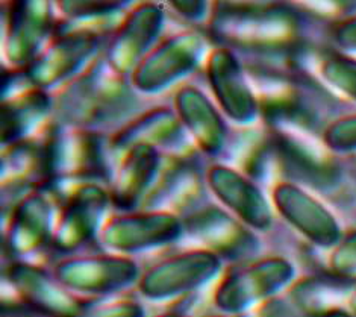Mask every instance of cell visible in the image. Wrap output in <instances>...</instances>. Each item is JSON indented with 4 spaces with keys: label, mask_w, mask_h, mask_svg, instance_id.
<instances>
[{
    "label": "cell",
    "mask_w": 356,
    "mask_h": 317,
    "mask_svg": "<svg viewBox=\"0 0 356 317\" xmlns=\"http://www.w3.org/2000/svg\"><path fill=\"white\" fill-rule=\"evenodd\" d=\"M211 185L226 208L241 224L253 231H268L273 226V211L258 188L226 169H213Z\"/></svg>",
    "instance_id": "cell-11"
},
{
    "label": "cell",
    "mask_w": 356,
    "mask_h": 317,
    "mask_svg": "<svg viewBox=\"0 0 356 317\" xmlns=\"http://www.w3.org/2000/svg\"><path fill=\"white\" fill-rule=\"evenodd\" d=\"M329 268L334 275L343 278L356 277V229L343 235L334 249H330Z\"/></svg>",
    "instance_id": "cell-24"
},
{
    "label": "cell",
    "mask_w": 356,
    "mask_h": 317,
    "mask_svg": "<svg viewBox=\"0 0 356 317\" xmlns=\"http://www.w3.org/2000/svg\"><path fill=\"white\" fill-rule=\"evenodd\" d=\"M207 317H232V316H229V314H223V313H220V314H211V316H207Z\"/></svg>",
    "instance_id": "cell-31"
},
{
    "label": "cell",
    "mask_w": 356,
    "mask_h": 317,
    "mask_svg": "<svg viewBox=\"0 0 356 317\" xmlns=\"http://www.w3.org/2000/svg\"><path fill=\"white\" fill-rule=\"evenodd\" d=\"M279 149L288 169L305 183L327 188L332 187L340 178V169L329 157V153L308 140L285 132L281 135Z\"/></svg>",
    "instance_id": "cell-13"
},
{
    "label": "cell",
    "mask_w": 356,
    "mask_h": 317,
    "mask_svg": "<svg viewBox=\"0 0 356 317\" xmlns=\"http://www.w3.org/2000/svg\"><path fill=\"white\" fill-rule=\"evenodd\" d=\"M2 317H52L44 313H41L31 305L24 304L22 301L15 304H3L2 308Z\"/></svg>",
    "instance_id": "cell-28"
},
{
    "label": "cell",
    "mask_w": 356,
    "mask_h": 317,
    "mask_svg": "<svg viewBox=\"0 0 356 317\" xmlns=\"http://www.w3.org/2000/svg\"><path fill=\"white\" fill-rule=\"evenodd\" d=\"M298 19L281 8L271 10L226 11L218 17L217 31L235 41L252 42L255 46L281 47L294 41Z\"/></svg>",
    "instance_id": "cell-8"
},
{
    "label": "cell",
    "mask_w": 356,
    "mask_h": 317,
    "mask_svg": "<svg viewBox=\"0 0 356 317\" xmlns=\"http://www.w3.org/2000/svg\"><path fill=\"white\" fill-rule=\"evenodd\" d=\"M223 260L207 249L179 252L152 265L138 279V291L150 301H170L193 293L213 281Z\"/></svg>",
    "instance_id": "cell-3"
},
{
    "label": "cell",
    "mask_w": 356,
    "mask_h": 317,
    "mask_svg": "<svg viewBox=\"0 0 356 317\" xmlns=\"http://www.w3.org/2000/svg\"><path fill=\"white\" fill-rule=\"evenodd\" d=\"M106 194L96 185H86L72 194L55 224L54 246L72 252L99 237L106 210Z\"/></svg>",
    "instance_id": "cell-9"
},
{
    "label": "cell",
    "mask_w": 356,
    "mask_h": 317,
    "mask_svg": "<svg viewBox=\"0 0 356 317\" xmlns=\"http://www.w3.org/2000/svg\"><path fill=\"white\" fill-rule=\"evenodd\" d=\"M184 231L176 214L154 210L111 217L102 226L99 240L108 251L128 256L173 243Z\"/></svg>",
    "instance_id": "cell-4"
},
{
    "label": "cell",
    "mask_w": 356,
    "mask_h": 317,
    "mask_svg": "<svg viewBox=\"0 0 356 317\" xmlns=\"http://www.w3.org/2000/svg\"><path fill=\"white\" fill-rule=\"evenodd\" d=\"M318 317H353V316L347 311V308H338V310H332V311L325 313Z\"/></svg>",
    "instance_id": "cell-30"
},
{
    "label": "cell",
    "mask_w": 356,
    "mask_h": 317,
    "mask_svg": "<svg viewBox=\"0 0 356 317\" xmlns=\"http://www.w3.org/2000/svg\"><path fill=\"white\" fill-rule=\"evenodd\" d=\"M74 317H146V311L134 299H114V301L83 307Z\"/></svg>",
    "instance_id": "cell-25"
},
{
    "label": "cell",
    "mask_w": 356,
    "mask_h": 317,
    "mask_svg": "<svg viewBox=\"0 0 356 317\" xmlns=\"http://www.w3.org/2000/svg\"><path fill=\"white\" fill-rule=\"evenodd\" d=\"M177 105H181V114L202 148L208 152H216L223 140V123L220 122L207 99L202 98L196 90H186L181 93V100L177 99Z\"/></svg>",
    "instance_id": "cell-16"
},
{
    "label": "cell",
    "mask_w": 356,
    "mask_h": 317,
    "mask_svg": "<svg viewBox=\"0 0 356 317\" xmlns=\"http://www.w3.org/2000/svg\"><path fill=\"white\" fill-rule=\"evenodd\" d=\"M122 87L114 85L111 81L105 78H95L92 81H87L81 87V91L76 93L74 100H81L83 107V113L81 117L88 118L90 122H97L100 118L113 116L114 102H122Z\"/></svg>",
    "instance_id": "cell-19"
},
{
    "label": "cell",
    "mask_w": 356,
    "mask_h": 317,
    "mask_svg": "<svg viewBox=\"0 0 356 317\" xmlns=\"http://www.w3.org/2000/svg\"><path fill=\"white\" fill-rule=\"evenodd\" d=\"M200 42L194 36L177 37L158 49L146 63L141 64L137 82L141 90H159L158 87L177 78L196 63Z\"/></svg>",
    "instance_id": "cell-12"
},
{
    "label": "cell",
    "mask_w": 356,
    "mask_h": 317,
    "mask_svg": "<svg viewBox=\"0 0 356 317\" xmlns=\"http://www.w3.org/2000/svg\"><path fill=\"white\" fill-rule=\"evenodd\" d=\"M38 2L35 5H29L24 2L23 5L13 6L11 14V40H23V45L19 55L26 56L31 54V50H35V46L40 42V38L43 37L44 28L47 29V15L44 11L40 15L33 17V13H37Z\"/></svg>",
    "instance_id": "cell-20"
},
{
    "label": "cell",
    "mask_w": 356,
    "mask_h": 317,
    "mask_svg": "<svg viewBox=\"0 0 356 317\" xmlns=\"http://www.w3.org/2000/svg\"><path fill=\"white\" fill-rule=\"evenodd\" d=\"M257 317H305L298 307L293 304L290 297H273L258 307Z\"/></svg>",
    "instance_id": "cell-26"
},
{
    "label": "cell",
    "mask_w": 356,
    "mask_h": 317,
    "mask_svg": "<svg viewBox=\"0 0 356 317\" xmlns=\"http://www.w3.org/2000/svg\"><path fill=\"white\" fill-rule=\"evenodd\" d=\"M211 81L225 109L236 120L250 118L255 114V100L241 78L238 64L231 54L220 50L211 61Z\"/></svg>",
    "instance_id": "cell-14"
},
{
    "label": "cell",
    "mask_w": 356,
    "mask_h": 317,
    "mask_svg": "<svg viewBox=\"0 0 356 317\" xmlns=\"http://www.w3.org/2000/svg\"><path fill=\"white\" fill-rule=\"evenodd\" d=\"M46 109V102L43 96L38 94H28L22 99L20 104L10 105L3 113V132L5 139H15L23 132L24 127L29 126V122H35Z\"/></svg>",
    "instance_id": "cell-22"
},
{
    "label": "cell",
    "mask_w": 356,
    "mask_h": 317,
    "mask_svg": "<svg viewBox=\"0 0 356 317\" xmlns=\"http://www.w3.org/2000/svg\"><path fill=\"white\" fill-rule=\"evenodd\" d=\"M323 141L335 152L356 150V114L340 117L330 123L323 134Z\"/></svg>",
    "instance_id": "cell-23"
},
{
    "label": "cell",
    "mask_w": 356,
    "mask_h": 317,
    "mask_svg": "<svg viewBox=\"0 0 356 317\" xmlns=\"http://www.w3.org/2000/svg\"><path fill=\"white\" fill-rule=\"evenodd\" d=\"M323 79L356 102V59L341 54L329 55L320 65Z\"/></svg>",
    "instance_id": "cell-21"
},
{
    "label": "cell",
    "mask_w": 356,
    "mask_h": 317,
    "mask_svg": "<svg viewBox=\"0 0 356 317\" xmlns=\"http://www.w3.org/2000/svg\"><path fill=\"white\" fill-rule=\"evenodd\" d=\"M277 212L309 243L323 249H334L343 238L337 217L323 203L300 187L285 183L273 192Z\"/></svg>",
    "instance_id": "cell-5"
},
{
    "label": "cell",
    "mask_w": 356,
    "mask_h": 317,
    "mask_svg": "<svg viewBox=\"0 0 356 317\" xmlns=\"http://www.w3.org/2000/svg\"><path fill=\"white\" fill-rule=\"evenodd\" d=\"M156 167V152L147 144L134 148L128 161L118 172L115 185V201L122 207H134L147 187Z\"/></svg>",
    "instance_id": "cell-15"
},
{
    "label": "cell",
    "mask_w": 356,
    "mask_h": 317,
    "mask_svg": "<svg viewBox=\"0 0 356 317\" xmlns=\"http://www.w3.org/2000/svg\"><path fill=\"white\" fill-rule=\"evenodd\" d=\"M55 225L50 203L40 194L24 198L17 207L8 225L6 243L17 256L37 254L54 243Z\"/></svg>",
    "instance_id": "cell-10"
},
{
    "label": "cell",
    "mask_w": 356,
    "mask_h": 317,
    "mask_svg": "<svg viewBox=\"0 0 356 317\" xmlns=\"http://www.w3.org/2000/svg\"><path fill=\"white\" fill-rule=\"evenodd\" d=\"M184 229L222 260H244L258 251L252 229L220 208L202 210L186 217Z\"/></svg>",
    "instance_id": "cell-6"
},
{
    "label": "cell",
    "mask_w": 356,
    "mask_h": 317,
    "mask_svg": "<svg viewBox=\"0 0 356 317\" xmlns=\"http://www.w3.org/2000/svg\"><path fill=\"white\" fill-rule=\"evenodd\" d=\"M54 275L79 299L114 295L138 284L141 277L138 264L131 256L118 254L76 255L58 261Z\"/></svg>",
    "instance_id": "cell-2"
},
{
    "label": "cell",
    "mask_w": 356,
    "mask_h": 317,
    "mask_svg": "<svg viewBox=\"0 0 356 317\" xmlns=\"http://www.w3.org/2000/svg\"><path fill=\"white\" fill-rule=\"evenodd\" d=\"M294 264L284 256H266L232 270L220 282L214 304L223 314H240L276 297L293 282Z\"/></svg>",
    "instance_id": "cell-1"
},
{
    "label": "cell",
    "mask_w": 356,
    "mask_h": 317,
    "mask_svg": "<svg viewBox=\"0 0 356 317\" xmlns=\"http://www.w3.org/2000/svg\"><path fill=\"white\" fill-rule=\"evenodd\" d=\"M346 305H347V311H349L353 317H356V282H355V286L350 291L349 299H347Z\"/></svg>",
    "instance_id": "cell-29"
},
{
    "label": "cell",
    "mask_w": 356,
    "mask_h": 317,
    "mask_svg": "<svg viewBox=\"0 0 356 317\" xmlns=\"http://www.w3.org/2000/svg\"><path fill=\"white\" fill-rule=\"evenodd\" d=\"M8 281L20 301L52 317H74L83 307L52 273L40 265L15 261L8 268Z\"/></svg>",
    "instance_id": "cell-7"
},
{
    "label": "cell",
    "mask_w": 356,
    "mask_h": 317,
    "mask_svg": "<svg viewBox=\"0 0 356 317\" xmlns=\"http://www.w3.org/2000/svg\"><path fill=\"white\" fill-rule=\"evenodd\" d=\"M158 28L159 13L152 6L141 8L140 11L134 14L132 19H129L128 26L117 37L111 50L113 61L118 67H126L124 63H128V67L132 65L135 58H138L152 41L150 38L155 36Z\"/></svg>",
    "instance_id": "cell-17"
},
{
    "label": "cell",
    "mask_w": 356,
    "mask_h": 317,
    "mask_svg": "<svg viewBox=\"0 0 356 317\" xmlns=\"http://www.w3.org/2000/svg\"><path fill=\"white\" fill-rule=\"evenodd\" d=\"M92 40L95 38L86 36V33L61 40L40 59L35 70H32V78L41 84L63 78L90 54Z\"/></svg>",
    "instance_id": "cell-18"
},
{
    "label": "cell",
    "mask_w": 356,
    "mask_h": 317,
    "mask_svg": "<svg viewBox=\"0 0 356 317\" xmlns=\"http://www.w3.org/2000/svg\"><path fill=\"white\" fill-rule=\"evenodd\" d=\"M334 38L346 52H356V14L338 24Z\"/></svg>",
    "instance_id": "cell-27"
}]
</instances>
